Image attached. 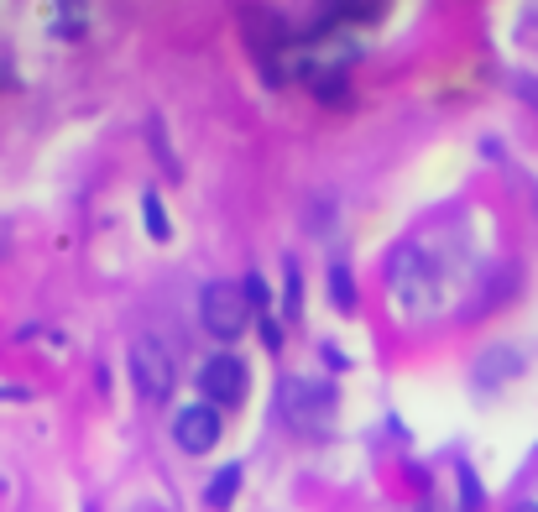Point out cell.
<instances>
[{
    "label": "cell",
    "instance_id": "1",
    "mask_svg": "<svg viewBox=\"0 0 538 512\" xmlns=\"http://www.w3.org/2000/svg\"><path fill=\"white\" fill-rule=\"evenodd\" d=\"M199 319H204V330L215 335V340L246 335V324H251L246 288H236V283H204V293H199Z\"/></svg>",
    "mask_w": 538,
    "mask_h": 512
},
{
    "label": "cell",
    "instance_id": "2",
    "mask_svg": "<svg viewBox=\"0 0 538 512\" xmlns=\"http://www.w3.org/2000/svg\"><path fill=\"white\" fill-rule=\"evenodd\" d=\"M126 361H131V377H136V387H142L152 403L173 398L178 371H173V356H168V345H162V340H152V335H136V340L126 345Z\"/></svg>",
    "mask_w": 538,
    "mask_h": 512
},
{
    "label": "cell",
    "instance_id": "3",
    "mask_svg": "<svg viewBox=\"0 0 538 512\" xmlns=\"http://www.w3.org/2000/svg\"><path fill=\"white\" fill-rule=\"evenodd\" d=\"M335 387L330 382H314V377H298L288 382V418L303 434H330L335 429Z\"/></svg>",
    "mask_w": 538,
    "mask_h": 512
},
{
    "label": "cell",
    "instance_id": "4",
    "mask_svg": "<svg viewBox=\"0 0 538 512\" xmlns=\"http://www.w3.org/2000/svg\"><path fill=\"white\" fill-rule=\"evenodd\" d=\"M246 387H251L246 361H241V356H230V351L209 356V361L199 366V392H204V403H209V408H236V403L246 398Z\"/></svg>",
    "mask_w": 538,
    "mask_h": 512
},
{
    "label": "cell",
    "instance_id": "5",
    "mask_svg": "<svg viewBox=\"0 0 538 512\" xmlns=\"http://www.w3.org/2000/svg\"><path fill=\"white\" fill-rule=\"evenodd\" d=\"M173 439H178V450H189V455H209L220 445V408H209V403L178 408L173 413Z\"/></svg>",
    "mask_w": 538,
    "mask_h": 512
},
{
    "label": "cell",
    "instance_id": "6",
    "mask_svg": "<svg viewBox=\"0 0 538 512\" xmlns=\"http://www.w3.org/2000/svg\"><path fill=\"white\" fill-rule=\"evenodd\" d=\"M241 481H246V471H241V465H220V471H215V481L204 486V507H215V512H225L230 502H236V492H241Z\"/></svg>",
    "mask_w": 538,
    "mask_h": 512
},
{
    "label": "cell",
    "instance_id": "7",
    "mask_svg": "<svg viewBox=\"0 0 538 512\" xmlns=\"http://www.w3.org/2000/svg\"><path fill=\"white\" fill-rule=\"evenodd\" d=\"M330 298H335V309L345 314H356V277H350V267H330Z\"/></svg>",
    "mask_w": 538,
    "mask_h": 512
},
{
    "label": "cell",
    "instance_id": "8",
    "mask_svg": "<svg viewBox=\"0 0 538 512\" xmlns=\"http://www.w3.org/2000/svg\"><path fill=\"white\" fill-rule=\"evenodd\" d=\"M142 220H147V236H152V241H168V236H173L168 209H162V199H157V194H142Z\"/></svg>",
    "mask_w": 538,
    "mask_h": 512
},
{
    "label": "cell",
    "instance_id": "9",
    "mask_svg": "<svg viewBox=\"0 0 538 512\" xmlns=\"http://www.w3.org/2000/svg\"><path fill=\"white\" fill-rule=\"evenodd\" d=\"M283 309H288V319H298V309H303V272H298V262H288V288H283Z\"/></svg>",
    "mask_w": 538,
    "mask_h": 512
},
{
    "label": "cell",
    "instance_id": "10",
    "mask_svg": "<svg viewBox=\"0 0 538 512\" xmlns=\"http://www.w3.org/2000/svg\"><path fill=\"white\" fill-rule=\"evenodd\" d=\"M460 507H465V512L481 507V481H476V471H471L465 460H460Z\"/></svg>",
    "mask_w": 538,
    "mask_h": 512
},
{
    "label": "cell",
    "instance_id": "11",
    "mask_svg": "<svg viewBox=\"0 0 538 512\" xmlns=\"http://www.w3.org/2000/svg\"><path fill=\"white\" fill-rule=\"evenodd\" d=\"M246 304H256V309H267V304H272V288H267L256 272L246 277Z\"/></svg>",
    "mask_w": 538,
    "mask_h": 512
},
{
    "label": "cell",
    "instance_id": "12",
    "mask_svg": "<svg viewBox=\"0 0 538 512\" xmlns=\"http://www.w3.org/2000/svg\"><path fill=\"white\" fill-rule=\"evenodd\" d=\"M152 147H157V162H162V168H168V173H178V162H173L168 142H162V126H157V121H152Z\"/></svg>",
    "mask_w": 538,
    "mask_h": 512
},
{
    "label": "cell",
    "instance_id": "13",
    "mask_svg": "<svg viewBox=\"0 0 538 512\" xmlns=\"http://www.w3.org/2000/svg\"><path fill=\"white\" fill-rule=\"evenodd\" d=\"M262 340H267V351H277V345H283V330H277V319H262Z\"/></svg>",
    "mask_w": 538,
    "mask_h": 512
},
{
    "label": "cell",
    "instance_id": "14",
    "mask_svg": "<svg viewBox=\"0 0 538 512\" xmlns=\"http://www.w3.org/2000/svg\"><path fill=\"white\" fill-rule=\"evenodd\" d=\"M324 361H330L335 371H345V366H350V361H345V351H335V345H324Z\"/></svg>",
    "mask_w": 538,
    "mask_h": 512
},
{
    "label": "cell",
    "instance_id": "15",
    "mask_svg": "<svg viewBox=\"0 0 538 512\" xmlns=\"http://www.w3.org/2000/svg\"><path fill=\"white\" fill-rule=\"evenodd\" d=\"M512 89H518L523 100H533V105H538V84H533V79H518V84H512Z\"/></svg>",
    "mask_w": 538,
    "mask_h": 512
},
{
    "label": "cell",
    "instance_id": "16",
    "mask_svg": "<svg viewBox=\"0 0 538 512\" xmlns=\"http://www.w3.org/2000/svg\"><path fill=\"white\" fill-rule=\"evenodd\" d=\"M6 398H16V403H21V398H32V392H27V387H11V382H6V387H0V403H6Z\"/></svg>",
    "mask_w": 538,
    "mask_h": 512
},
{
    "label": "cell",
    "instance_id": "17",
    "mask_svg": "<svg viewBox=\"0 0 538 512\" xmlns=\"http://www.w3.org/2000/svg\"><path fill=\"white\" fill-rule=\"evenodd\" d=\"M512 512H538V502H518V507H512Z\"/></svg>",
    "mask_w": 538,
    "mask_h": 512
},
{
    "label": "cell",
    "instance_id": "18",
    "mask_svg": "<svg viewBox=\"0 0 538 512\" xmlns=\"http://www.w3.org/2000/svg\"><path fill=\"white\" fill-rule=\"evenodd\" d=\"M0 84H11V74H6V63H0Z\"/></svg>",
    "mask_w": 538,
    "mask_h": 512
}]
</instances>
